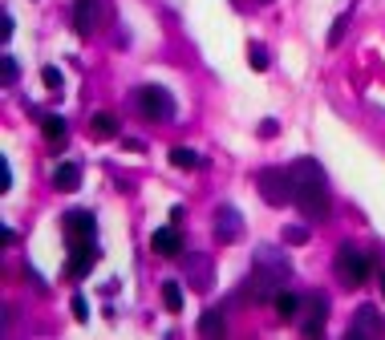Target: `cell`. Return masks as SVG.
I'll use <instances>...</instances> for the list:
<instances>
[{
  "instance_id": "6da1fadb",
  "label": "cell",
  "mask_w": 385,
  "mask_h": 340,
  "mask_svg": "<svg viewBox=\"0 0 385 340\" xmlns=\"http://www.w3.org/2000/svg\"><path fill=\"white\" fill-rule=\"evenodd\" d=\"M292 182H296V203L300 215L308 219V223H320V219H329V182H325V170L316 158H296L292 162Z\"/></svg>"
},
{
  "instance_id": "7a4b0ae2",
  "label": "cell",
  "mask_w": 385,
  "mask_h": 340,
  "mask_svg": "<svg viewBox=\"0 0 385 340\" xmlns=\"http://www.w3.org/2000/svg\"><path fill=\"white\" fill-rule=\"evenodd\" d=\"M288 276H292L288 255L280 252V247H259L256 259H252V276H248V284H244V292H240V296L272 300L280 288H284V280H288Z\"/></svg>"
},
{
  "instance_id": "3957f363",
  "label": "cell",
  "mask_w": 385,
  "mask_h": 340,
  "mask_svg": "<svg viewBox=\"0 0 385 340\" xmlns=\"http://www.w3.org/2000/svg\"><path fill=\"white\" fill-rule=\"evenodd\" d=\"M256 186H259V195H264V203H272V207H284V203L296 199L292 170H284V167H264L256 174Z\"/></svg>"
},
{
  "instance_id": "277c9868",
  "label": "cell",
  "mask_w": 385,
  "mask_h": 340,
  "mask_svg": "<svg viewBox=\"0 0 385 340\" xmlns=\"http://www.w3.org/2000/svg\"><path fill=\"white\" fill-rule=\"evenodd\" d=\"M333 267H337V280H341L345 288H361V284L373 276V259L365 252H357L353 243H341V247H337V263H333Z\"/></svg>"
},
{
  "instance_id": "5b68a950",
  "label": "cell",
  "mask_w": 385,
  "mask_h": 340,
  "mask_svg": "<svg viewBox=\"0 0 385 340\" xmlns=\"http://www.w3.org/2000/svg\"><path fill=\"white\" fill-rule=\"evenodd\" d=\"M134 101H138L142 118H150V122H171L174 118V97L163 89V85H142V89L134 93Z\"/></svg>"
},
{
  "instance_id": "8992f818",
  "label": "cell",
  "mask_w": 385,
  "mask_h": 340,
  "mask_svg": "<svg viewBox=\"0 0 385 340\" xmlns=\"http://www.w3.org/2000/svg\"><path fill=\"white\" fill-rule=\"evenodd\" d=\"M97 247H93V239H86V243H69V259H65V276L69 280H86L89 267L97 263Z\"/></svg>"
},
{
  "instance_id": "52a82bcc",
  "label": "cell",
  "mask_w": 385,
  "mask_h": 340,
  "mask_svg": "<svg viewBox=\"0 0 385 340\" xmlns=\"http://www.w3.org/2000/svg\"><path fill=\"white\" fill-rule=\"evenodd\" d=\"M240 235H244V215L235 211L231 203L215 207V239H219V243H235Z\"/></svg>"
},
{
  "instance_id": "ba28073f",
  "label": "cell",
  "mask_w": 385,
  "mask_h": 340,
  "mask_svg": "<svg viewBox=\"0 0 385 340\" xmlns=\"http://www.w3.org/2000/svg\"><path fill=\"white\" fill-rule=\"evenodd\" d=\"M308 308V320H304V337H320L325 332V320H329V296L325 292H312L308 300H300Z\"/></svg>"
},
{
  "instance_id": "9c48e42d",
  "label": "cell",
  "mask_w": 385,
  "mask_h": 340,
  "mask_svg": "<svg viewBox=\"0 0 385 340\" xmlns=\"http://www.w3.org/2000/svg\"><path fill=\"white\" fill-rule=\"evenodd\" d=\"M61 227H65V239L69 243H86V239H93V231H97V219L89 211H69L61 219Z\"/></svg>"
},
{
  "instance_id": "30bf717a",
  "label": "cell",
  "mask_w": 385,
  "mask_h": 340,
  "mask_svg": "<svg viewBox=\"0 0 385 340\" xmlns=\"http://www.w3.org/2000/svg\"><path fill=\"white\" fill-rule=\"evenodd\" d=\"M183 276H187V284L195 288V292H207L211 288V255H187V263H183Z\"/></svg>"
},
{
  "instance_id": "8fae6325",
  "label": "cell",
  "mask_w": 385,
  "mask_h": 340,
  "mask_svg": "<svg viewBox=\"0 0 385 340\" xmlns=\"http://www.w3.org/2000/svg\"><path fill=\"white\" fill-rule=\"evenodd\" d=\"M97 21H102L97 0H78L73 4V29H78V37H93L97 33Z\"/></svg>"
},
{
  "instance_id": "7c38bea8",
  "label": "cell",
  "mask_w": 385,
  "mask_h": 340,
  "mask_svg": "<svg viewBox=\"0 0 385 340\" xmlns=\"http://www.w3.org/2000/svg\"><path fill=\"white\" fill-rule=\"evenodd\" d=\"M150 247H154V255H163V259H174V255L183 252V239H178L174 227H159V231L150 235Z\"/></svg>"
},
{
  "instance_id": "4fadbf2b",
  "label": "cell",
  "mask_w": 385,
  "mask_h": 340,
  "mask_svg": "<svg viewBox=\"0 0 385 340\" xmlns=\"http://www.w3.org/2000/svg\"><path fill=\"white\" fill-rule=\"evenodd\" d=\"M353 337H377L382 332V320H377V308L373 304H365V308H357V320H353V328H349Z\"/></svg>"
},
{
  "instance_id": "5bb4252c",
  "label": "cell",
  "mask_w": 385,
  "mask_h": 340,
  "mask_svg": "<svg viewBox=\"0 0 385 340\" xmlns=\"http://www.w3.org/2000/svg\"><path fill=\"white\" fill-rule=\"evenodd\" d=\"M53 186L65 191V195L78 191V186H82V167H78V162H61V167L53 170Z\"/></svg>"
},
{
  "instance_id": "9a60e30c",
  "label": "cell",
  "mask_w": 385,
  "mask_h": 340,
  "mask_svg": "<svg viewBox=\"0 0 385 340\" xmlns=\"http://www.w3.org/2000/svg\"><path fill=\"white\" fill-rule=\"evenodd\" d=\"M272 308H276V316H280V320H296L304 304H300V300L292 296V292H284V288H280V292L272 296Z\"/></svg>"
},
{
  "instance_id": "2e32d148",
  "label": "cell",
  "mask_w": 385,
  "mask_h": 340,
  "mask_svg": "<svg viewBox=\"0 0 385 340\" xmlns=\"http://www.w3.org/2000/svg\"><path fill=\"white\" fill-rule=\"evenodd\" d=\"M41 134H45V142L49 146H61L65 142V118H57V114H41Z\"/></svg>"
},
{
  "instance_id": "e0dca14e",
  "label": "cell",
  "mask_w": 385,
  "mask_h": 340,
  "mask_svg": "<svg viewBox=\"0 0 385 340\" xmlns=\"http://www.w3.org/2000/svg\"><path fill=\"white\" fill-rule=\"evenodd\" d=\"M223 328H227V324H223V312H219V308H207V312L199 316V332H203L207 340L223 337Z\"/></svg>"
},
{
  "instance_id": "ac0fdd59",
  "label": "cell",
  "mask_w": 385,
  "mask_h": 340,
  "mask_svg": "<svg viewBox=\"0 0 385 340\" xmlns=\"http://www.w3.org/2000/svg\"><path fill=\"white\" fill-rule=\"evenodd\" d=\"M89 130H93V138H114L118 134V118L114 114H93V122H89Z\"/></svg>"
},
{
  "instance_id": "d6986e66",
  "label": "cell",
  "mask_w": 385,
  "mask_h": 340,
  "mask_svg": "<svg viewBox=\"0 0 385 340\" xmlns=\"http://www.w3.org/2000/svg\"><path fill=\"white\" fill-rule=\"evenodd\" d=\"M171 167L195 170V167H199V154H195V150H187V146H174V150H171Z\"/></svg>"
},
{
  "instance_id": "ffe728a7",
  "label": "cell",
  "mask_w": 385,
  "mask_h": 340,
  "mask_svg": "<svg viewBox=\"0 0 385 340\" xmlns=\"http://www.w3.org/2000/svg\"><path fill=\"white\" fill-rule=\"evenodd\" d=\"M163 304H167V312H183V288L174 280L163 284Z\"/></svg>"
},
{
  "instance_id": "44dd1931",
  "label": "cell",
  "mask_w": 385,
  "mask_h": 340,
  "mask_svg": "<svg viewBox=\"0 0 385 340\" xmlns=\"http://www.w3.org/2000/svg\"><path fill=\"white\" fill-rule=\"evenodd\" d=\"M248 65H252L256 73H264V69L272 65V61H268V49H264V45H248Z\"/></svg>"
},
{
  "instance_id": "7402d4cb",
  "label": "cell",
  "mask_w": 385,
  "mask_h": 340,
  "mask_svg": "<svg viewBox=\"0 0 385 340\" xmlns=\"http://www.w3.org/2000/svg\"><path fill=\"white\" fill-rule=\"evenodd\" d=\"M41 82H45V89H57V93H61V85H65V73H61L57 65H45V69H41Z\"/></svg>"
},
{
  "instance_id": "603a6c76",
  "label": "cell",
  "mask_w": 385,
  "mask_h": 340,
  "mask_svg": "<svg viewBox=\"0 0 385 340\" xmlns=\"http://www.w3.org/2000/svg\"><path fill=\"white\" fill-rule=\"evenodd\" d=\"M345 33H349V12L337 16V25H333V33H329V49H337V45L345 41Z\"/></svg>"
},
{
  "instance_id": "cb8c5ba5",
  "label": "cell",
  "mask_w": 385,
  "mask_h": 340,
  "mask_svg": "<svg viewBox=\"0 0 385 340\" xmlns=\"http://www.w3.org/2000/svg\"><path fill=\"white\" fill-rule=\"evenodd\" d=\"M284 243H288V247L308 243V227H284Z\"/></svg>"
},
{
  "instance_id": "d4e9b609",
  "label": "cell",
  "mask_w": 385,
  "mask_h": 340,
  "mask_svg": "<svg viewBox=\"0 0 385 340\" xmlns=\"http://www.w3.org/2000/svg\"><path fill=\"white\" fill-rule=\"evenodd\" d=\"M16 77H21V69H16V61H12V57L4 53V85H12Z\"/></svg>"
},
{
  "instance_id": "484cf974",
  "label": "cell",
  "mask_w": 385,
  "mask_h": 340,
  "mask_svg": "<svg viewBox=\"0 0 385 340\" xmlns=\"http://www.w3.org/2000/svg\"><path fill=\"white\" fill-rule=\"evenodd\" d=\"M276 134H280V122L276 118H264L259 122V138H276Z\"/></svg>"
},
{
  "instance_id": "4316f807",
  "label": "cell",
  "mask_w": 385,
  "mask_h": 340,
  "mask_svg": "<svg viewBox=\"0 0 385 340\" xmlns=\"http://www.w3.org/2000/svg\"><path fill=\"white\" fill-rule=\"evenodd\" d=\"M73 316H78V320H89V304H86V296H73Z\"/></svg>"
},
{
  "instance_id": "83f0119b",
  "label": "cell",
  "mask_w": 385,
  "mask_h": 340,
  "mask_svg": "<svg viewBox=\"0 0 385 340\" xmlns=\"http://www.w3.org/2000/svg\"><path fill=\"white\" fill-rule=\"evenodd\" d=\"M12 186V170H8V158H0V191Z\"/></svg>"
},
{
  "instance_id": "f1b7e54d",
  "label": "cell",
  "mask_w": 385,
  "mask_h": 340,
  "mask_svg": "<svg viewBox=\"0 0 385 340\" xmlns=\"http://www.w3.org/2000/svg\"><path fill=\"white\" fill-rule=\"evenodd\" d=\"M8 37H12V16L4 12V16H0V41H8Z\"/></svg>"
},
{
  "instance_id": "f546056e",
  "label": "cell",
  "mask_w": 385,
  "mask_h": 340,
  "mask_svg": "<svg viewBox=\"0 0 385 340\" xmlns=\"http://www.w3.org/2000/svg\"><path fill=\"white\" fill-rule=\"evenodd\" d=\"M122 146L126 150H146V142H138V138H122Z\"/></svg>"
},
{
  "instance_id": "4dcf8cb0",
  "label": "cell",
  "mask_w": 385,
  "mask_h": 340,
  "mask_svg": "<svg viewBox=\"0 0 385 340\" xmlns=\"http://www.w3.org/2000/svg\"><path fill=\"white\" fill-rule=\"evenodd\" d=\"M382 292H385V276H382Z\"/></svg>"
}]
</instances>
